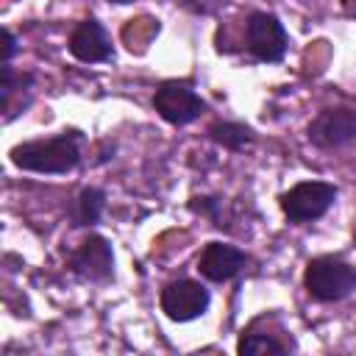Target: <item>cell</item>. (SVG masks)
I'll use <instances>...</instances> for the list:
<instances>
[{
  "mask_svg": "<svg viewBox=\"0 0 356 356\" xmlns=\"http://www.w3.org/2000/svg\"><path fill=\"white\" fill-rule=\"evenodd\" d=\"M111 3H120V6H125V3H134V0H111Z\"/></svg>",
  "mask_w": 356,
  "mask_h": 356,
  "instance_id": "obj_16",
  "label": "cell"
},
{
  "mask_svg": "<svg viewBox=\"0 0 356 356\" xmlns=\"http://www.w3.org/2000/svg\"><path fill=\"white\" fill-rule=\"evenodd\" d=\"M70 267L75 275L86 278V281H108L114 275V253H111V245L97 236V234H89L70 256Z\"/></svg>",
  "mask_w": 356,
  "mask_h": 356,
  "instance_id": "obj_7",
  "label": "cell"
},
{
  "mask_svg": "<svg viewBox=\"0 0 356 356\" xmlns=\"http://www.w3.org/2000/svg\"><path fill=\"white\" fill-rule=\"evenodd\" d=\"M70 53L86 64H97V61L111 58V42H108L103 25L95 19L78 22V28L70 33Z\"/></svg>",
  "mask_w": 356,
  "mask_h": 356,
  "instance_id": "obj_10",
  "label": "cell"
},
{
  "mask_svg": "<svg viewBox=\"0 0 356 356\" xmlns=\"http://www.w3.org/2000/svg\"><path fill=\"white\" fill-rule=\"evenodd\" d=\"M103 203H106L103 189H95V186L83 189V192L75 197L72 209H70L72 222H75V225H95V222L100 220V214H103Z\"/></svg>",
  "mask_w": 356,
  "mask_h": 356,
  "instance_id": "obj_11",
  "label": "cell"
},
{
  "mask_svg": "<svg viewBox=\"0 0 356 356\" xmlns=\"http://www.w3.org/2000/svg\"><path fill=\"white\" fill-rule=\"evenodd\" d=\"M156 33H159V25H156L153 19H145V17H142V19H131V25L122 31V36H125V42H128L131 50H134V47H136V50H145L147 42H150Z\"/></svg>",
  "mask_w": 356,
  "mask_h": 356,
  "instance_id": "obj_14",
  "label": "cell"
},
{
  "mask_svg": "<svg viewBox=\"0 0 356 356\" xmlns=\"http://www.w3.org/2000/svg\"><path fill=\"white\" fill-rule=\"evenodd\" d=\"M306 292L320 303H334L356 289V267L337 256H320L306 264Z\"/></svg>",
  "mask_w": 356,
  "mask_h": 356,
  "instance_id": "obj_2",
  "label": "cell"
},
{
  "mask_svg": "<svg viewBox=\"0 0 356 356\" xmlns=\"http://www.w3.org/2000/svg\"><path fill=\"white\" fill-rule=\"evenodd\" d=\"M353 239H356V234H353Z\"/></svg>",
  "mask_w": 356,
  "mask_h": 356,
  "instance_id": "obj_17",
  "label": "cell"
},
{
  "mask_svg": "<svg viewBox=\"0 0 356 356\" xmlns=\"http://www.w3.org/2000/svg\"><path fill=\"white\" fill-rule=\"evenodd\" d=\"M245 253L234 245H222V242H209L197 259V270L209 278V281H228L234 278L242 267H245Z\"/></svg>",
  "mask_w": 356,
  "mask_h": 356,
  "instance_id": "obj_9",
  "label": "cell"
},
{
  "mask_svg": "<svg viewBox=\"0 0 356 356\" xmlns=\"http://www.w3.org/2000/svg\"><path fill=\"white\" fill-rule=\"evenodd\" d=\"M14 50H17V39H14V33H11V31H3V64L11 61Z\"/></svg>",
  "mask_w": 356,
  "mask_h": 356,
  "instance_id": "obj_15",
  "label": "cell"
},
{
  "mask_svg": "<svg viewBox=\"0 0 356 356\" xmlns=\"http://www.w3.org/2000/svg\"><path fill=\"white\" fill-rule=\"evenodd\" d=\"M248 47L259 61H281L286 53V31L278 22V17L267 11H256L248 17L245 25Z\"/></svg>",
  "mask_w": 356,
  "mask_h": 356,
  "instance_id": "obj_5",
  "label": "cell"
},
{
  "mask_svg": "<svg viewBox=\"0 0 356 356\" xmlns=\"http://www.w3.org/2000/svg\"><path fill=\"white\" fill-rule=\"evenodd\" d=\"M236 350H239L242 356H261V353H286V350H289V345L278 342V339H275V337H270V334L248 331V334H242V339H239Z\"/></svg>",
  "mask_w": 356,
  "mask_h": 356,
  "instance_id": "obj_13",
  "label": "cell"
},
{
  "mask_svg": "<svg viewBox=\"0 0 356 356\" xmlns=\"http://www.w3.org/2000/svg\"><path fill=\"white\" fill-rule=\"evenodd\" d=\"M209 136L217 145L228 147V150H245L253 142V131L245 128V125H239V122H214L209 128Z\"/></svg>",
  "mask_w": 356,
  "mask_h": 356,
  "instance_id": "obj_12",
  "label": "cell"
},
{
  "mask_svg": "<svg viewBox=\"0 0 356 356\" xmlns=\"http://www.w3.org/2000/svg\"><path fill=\"white\" fill-rule=\"evenodd\" d=\"M153 108L172 125H186L206 111V103L189 83L164 81L153 95Z\"/></svg>",
  "mask_w": 356,
  "mask_h": 356,
  "instance_id": "obj_4",
  "label": "cell"
},
{
  "mask_svg": "<svg viewBox=\"0 0 356 356\" xmlns=\"http://www.w3.org/2000/svg\"><path fill=\"white\" fill-rule=\"evenodd\" d=\"M11 164L28 172H70L81 161V134L78 131H64L53 139H36V142H22L11 147Z\"/></svg>",
  "mask_w": 356,
  "mask_h": 356,
  "instance_id": "obj_1",
  "label": "cell"
},
{
  "mask_svg": "<svg viewBox=\"0 0 356 356\" xmlns=\"http://www.w3.org/2000/svg\"><path fill=\"white\" fill-rule=\"evenodd\" d=\"M209 309V289L197 281L181 278L161 289V312L175 323H189Z\"/></svg>",
  "mask_w": 356,
  "mask_h": 356,
  "instance_id": "obj_6",
  "label": "cell"
},
{
  "mask_svg": "<svg viewBox=\"0 0 356 356\" xmlns=\"http://www.w3.org/2000/svg\"><path fill=\"white\" fill-rule=\"evenodd\" d=\"M337 200V189L325 181H303L281 195V209L292 222H309L323 217Z\"/></svg>",
  "mask_w": 356,
  "mask_h": 356,
  "instance_id": "obj_3",
  "label": "cell"
},
{
  "mask_svg": "<svg viewBox=\"0 0 356 356\" xmlns=\"http://www.w3.org/2000/svg\"><path fill=\"white\" fill-rule=\"evenodd\" d=\"M309 139L317 147H342L356 139V111L353 108H323L309 122Z\"/></svg>",
  "mask_w": 356,
  "mask_h": 356,
  "instance_id": "obj_8",
  "label": "cell"
}]
</instances>
